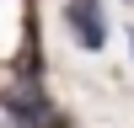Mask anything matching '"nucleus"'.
Here are the masks:
<instances>
[{
  "mask_svg": "<svg viewBox=\"0 0 134 128\" xmlns=\"http://www.w3.org/2000/svg\"><path fill=\"white\" fill-rule=\"evenodd\" d=\"M64 27L86 53H102L107 43V21H102V0H64Z\"/></svg>",
  "mask_w": 134,
  "mask_h": 128,
  "instance_id": "f257e3e1",
  "label": "nucleus"
},
{
  "mask_svg": "<svg viewBox=\"0 0 134 128\" xmlns=\"http://www.w3.org/2000/svg\"><path fill=\"white\" fill-rule=\"evenodd\" d=\"M129 48H134V37H129Z\"/></svg>",
  "mask_w": 134,
  "mask_h": 128,
  "instance_id": "f03ea898",
  "label": "nucleus"
}]
</instances>
